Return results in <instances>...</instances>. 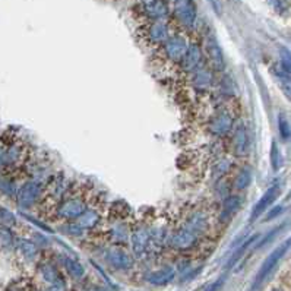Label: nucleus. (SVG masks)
<instances>
[{
  "mask_svg": "<svg viewBox=\"0 0 291 291\" xmlns=\"http://www.w3.org/2000/svg\"><path fill=\"white\" fill-rule=\"evenodd\" d=\"M92 202L94 201L91 199V195L87 190L70 186L67 195L56 206V211H54L56 218L62 221H69V223L76 221Z\"/></svg>",
  "mask_w": 291,
  "mask_h": 291,
  "instance_id": "obj_1",
  "label": "nucleus"
},
{
  "mask_svg": "<svg viewBox=\"0 0 291 291\" xmlns=\"http://www.w3.org/2000/svg\"><path fill=\"white\" fill-rule=\"evenodd\" d=\"M291 247V237L290 239H287L286 242H283L280 246H277L269 255H268V258L264 261V264L261 265V268H259V271H258V274H256V277H255V280H253V284H252V287H250V291H256L259 290V287L268 280V277L274 272V269L277 268V265L280 264V261L284 258V255L290 250Z\"/></svg>",
  "mask_w": 291,
  "mask_h": 291,
  "instance_id": "obj_2",
  "label": "nucleus"
},
{
  "mask_svg": "<svg viewBox=\"0 0 291 291\" xmlns=\"http://www.w3.org/2000/svg\"><path fill=\"white\" fill-rule=\"evenodd\" d=\"M43 195H44V192H43L41 183L38 180H29L19 187V190L16 193V202H18L19 208L28 209V208L34 206Z\"/></svg>",
  "mask_w": 291,
  "mask_h": 291,
  "instance_id": "obj_3",
  "label": "nucleus"
},
{
  "mask_svg": "<svg viewBox=\"0 0 291 291\" xmlns=\"http://www.w3.org/2000/svg\"><path fill=\"white\" fill-rule=\"evenodd\" d=\"M234 117L228 110H220L217 112L211 120H209V132L218 138H224L227 135H230L234 129Z\"/></svg>",
  "mask_w": 291,
  "mask_h": 291,
  "instance_id": "obj_4",
  "label": "nucleus"
},
{
  "mask_svg": "<svg viewBox=\"0 0 291 291\" xmlns=\"http://www.w3.org/2000/svg\"><path fill=\"white\" fill-rule=\"evenodd\" d=\"M199 236L196 233H193L192 230H189L187 227L181 225L179 230H176L173 233V236L170 237V245L173 249L180 250V252H186L190 250L193 247L198 246L199 243Z\"/></svg>",
  "mask_w": 291,
  "mask_h": 291,
  "instance_id": "obj_5",
  "label": "nucleus"
},
{
  "mask_svg": "<svg viewBox=\"0 0 291 291\" xmlns=\"http://www.w3.org/2000/svg\"><path fill=\"white\" fill-rule=\"evenodd\" d=\"M174 15L183 26L192 28L198 18V9H196L195 1L193 0H176Z\"/></svg>",
  "mask_w": 291,
  "mask_h": 291,
  "instance_id": "obj_6",
  "label": "nucleus"
},
{
  "mask_svg": "<svg viewBox=\"0 0 291 291\" xmlns=\"http://www.w3.org/2000/svg\"><path fill=\"white\" fill-rule=\"evenodd\" d=\"M211 215L203 211V209H196L193 212H190L187 215V218L184 220V227H187L189 230H192L193 233H196L199 237L206 234L211 228Z\"/></svg>",
  "mask_w": 291,
  "mask_h": 291,
  "instance_id": "obj_7",
  "label": "nucleus"
},
{
  "mask_svg": "<svg viewBox=\"0 0 291 291\" xmlns=\"http://www.w3.org/2000/svg\"><path fill=\"white\" fill-rule=\"evenodd\" d=\"M189 48V43L181 35H171L164 44V54L173 63H180Z\"/></svg>",
  "mask_w": 291,
  "mask_h": 291,
  "instance_id": "obj_8",
  "label": "nucleus"
},
{
  "mask_svg": "<svg viewBox=\"0 0 291 291\" xmlns=\"http://www.w3.org/2000/svg\"><path fill=\"white\" fill-rule=\"evenodd\" d=\"M190 85L195 91L206 92L214 87V70L209 66H199L190 73Z\"/></svg>",
  "mask_w": 291,
  "mask_h": 291,
  "instance_id": "obj_9",
  "label": "nucleus"
},
{
  "mask_svg": "<svg viewBox=\"0 0 291 291\" xmlns=\"http://www.w3.org/2000/svg\"><path fill=\"white\" fill-rule=\"evenodd\" d=\"M205 53L209 62V67L212 70L221 72L225 66V60H224V53L220 47V44L217 43V40L209 35L205 40Z\"/></svg>",
  "mask_w": 291,
  "mask_h": 291,
  "instance_id": "obj_10",
  "label": "nucleus"
},
{
  "mask_svg": "<svg viewBox=\"0 0 291 291\" xmlns=\"http://www.w3.org/2000/svg\"><path fill=\"white\" fill-rule=\"evenodd\" d=\"M202 59H203V50L201 48V45L198 43H190L189 48H187L183 60L179 63V66L184 73L190 75L193 70H196L202 65Z\"/></svg>",
  "mask_w": 291,
  "mask_h": 291,
  "instance_id": "obj_11",
  "label": "nucleus"
},
{
  "mask_svg": "<svg viewBox=\"0 0 291 291\" xmlns=\"http://www.w3.org/2000/svg\"><path fill=\"white\" fill-rule=\"evenodd\" d=\"M131 245H132V252L136 258L145 256L146 250L151 245V231L146 227L134 228L131 234Z\"/></svg>",
  "mask_w": 291,
  "mask_h": 291,
  "instance_id": "obj_12",
  "label": "nucleus"
},
{
  "mask_svg": "<svg viewBox=\"0 0 291 291\" xmlns=\"http://www.w3.org/2000/svg\"><path fill=\"white\" fill-rule=\"evenodd\" d=\"M103 221V212L100 209V205H95L94 202L85 209V212L75 221V224L81 230H92Z\"/></svg>",
  "mask_w": 291,
  "mask_h": 291,
  "instance_id": "obj_13",
  "label": "nucleus"
},
{
  "mask_svg": "<svg viewBox=\"0 0 291 291\" xmlns=\"http://www.w3.org/2000/svg\"><path fill=\"white\" fill-rule=\"evenodd\" d=\"M170 37H171L170 28L162 21H155L146 29V40H148V43H151L154 45H164Z\"/></svg>",
  "mask_w": 291,
  "mask_h": 291,
  "instance_id": "obj_14",
  "label": "nucleus"
},
{
  "mask_svg": "<svg viewBox=\"0 0 291 291\" xmlns=\"http://www.w3.org/2000/svg\"><path fill=\"white\" fill-rule=\"evenodd\" d=\"M278 195H280V186H278V184L271 186V187L262 195V198L256 202V205L253 206L252 214H250V221H252V223L256 221V220H258V218L275 202V199L278 198Z\"/></svg>",
  "mask_w": 291,
  "mask_h": 291,
  "instance_id": "obj_15",
  "label": "nucleus"
},
{
  "mask_svg": "<svg viewBox=\"0 0 291 291\" xmlns=\"http://www.w3.org/2000/svg\"><path fill=\"white\" fill-rule=\"evenodd\" d=\"M106 258H107V262L113 268L120 269V271H126V269H131L134 267L132 256L128 252H125L123 249H120V247H112V249H109Z\"/></svg>",
  "mask_w": 291,
  "mask_h": 291,
  "instance_id": "obj_16",
  "label": "nucleus"
},
{
  "mask_svg": "<svg viewBox=\"0 0 291 291\" xmlns=\"http://www.w3.org/2000/svg\"><path fill=\"white\" fill-rule=\"evenodd\" d=\"M233 148L237 157H246L249 152V134L243 123L234 125L233 129Z\"/></svg>",
  "mask_w": 291,
  "mask_h": 291,
  "instance_id": "obj_17",
  "label": "nucleus"
},
{
  "mask_svg": "<svg viewBox=\"0 0 291 291\" xmlns=\"http://www.w3.org/2000/svg\"><path fill=\"white\" fill-rule=\"evenodd\" d=\"M176 277V269L173 267H164L161 269L152 271L145 277V280L151 286H157V287H162L170 284Z\"/></svg>",
  "mask_w": 291,
  "mask_h": 291,
  "instance_id": "obj_18",
  "label": "nucleus"
},
{
  "mask_svg": "<svg viewBox=\"0 0 291 291\" xmlns=\"http://www.w3.org/2000/svg\"><path fill=\"white\" fill-rule=\"evenodd\" d=\"M242 206V198L239 195H231V196H227L223 202V209H221V214L218 215V220L220 223H228L234 214H237V211L240 209Z\"/></svg>",
  "mask_w": 291,
  "mask_h": 291,
  "instance_id": "obj_19",
  "label": "nucleus"
},
{
  "mask_svg": "<svg viewBox=\"0 0 291 291\" xmlns=\"http://www.w3.org/2000/svg\"><path fill=\"white\" fill-rule=\"evenodd\" d=\"M146 15L154 21H162L168 15V6L165 0H149L145 4Z\"/></svg>",
  "mask_w": 291,
  "mask_h": 291,
  "instance_id": "obj_20",
  "label": "nucleus"
},
{
  "mask_svg": "<svg viewBox=\"0 0 291 291\" xmlns=\"http://www.w3.org/2000/svg\"><path fill=\"white\" fill-rule=\"evenodd\" d=\"M252 179H253V173H252V168L250 167H243L237 171L236 177H234V183H233V187L237 190V192H243L246 190L250 183H252Z\"/></svg>",
  "mask_w": 291,
  "mask_h": 291,
  "instance_id": "obj_21",
  "label": "nucleus"
},
{
  "mask_svg": "<svg viewBox=\"0 0 291 291\" xmlns=\"http://www.w3.org/2000/svg\"><path fill=\"white\" fill-rule=\"evenodd\" d=\"M23 148L21 145H10L4 148L3 154V165H15L22 161Z\"/></svg>",
  "mask_w": 291,
  "mask_h": 291,
  "instance_id": "obj_22",
  "label": "nucleus"
},
{
  "mask_svg": "<svg viewBox=\"0 0 291 291\" xmlns=\"http://www.w3.org/2000/svg\"><path fill=\"white\" fill-rule=\"evenodd\" d=\"M16 247H18V250H19V253H21L26 261H34V259L38 256V246H37L34 242H31V240H26V239L18 240Z\"/></svg>",
  "mask_w": 291,
  "mask_h": 291,
  "instance_id": "obj_23",
  "label": "nucleus"
},
{
  "mask_svg": "<svg viewBox=\"0 0 291 291\" xmlns=\"http://www.w3.org/2000/svg\"><path fill=\"white\" fill-rule=\"evenodd\" d=\"M272 72H274V76H275L283 94L291 101V75H289L287 72H284L280 66L275 67Z\"/></svg>",
  "mask_w": 291,
  "mask_h": 291,
  "instance_id": "obj_24",
  "label": "nucleus"
},
{
  "mask_svg": "<svg viewBox=\"0 0 291 291\" xmlns=\"http://www.w3.org/2000/svg\"><path fill=\"white\" fill-rule=\"evenodd\" d=\"M63 265L66 268V271L69 272V275L75 280H81L85 275V269L84 267L73 258H65L63 259Z\"/></svg>",
  "mask_w": 291,
  "mask_h": 291,
  "instance_id": "obj_25",
  "label": "nucleus"
},
{
  "mask_svg": "<svg viewBox=\"0 0 291 291\" xmlns=\"http://www.w3.org/2000/svg\"><path fill=\"white\" fill-rule=\"evenodd\" d=\"M38 269H40V274H41L43 280H44L45 283H48V284H53V283H56L57 280H60L59 271H57L56 267L51 265V264H41Z\"/></svg>",
  "mask_w": 291,
  "mask_h": 291,
  "instance_id": "obj_26",
  "label": "nucleus"
},
{
  "mask_svg": "<svg viewBox=\"0 0 291 291\" xmlns=\"http://www.w3.org/2000/svg\"><path fill=\"white\" fill-rule=\"evenodd\" d=\"M256 239H258V236H252V237H249L247 240H245V243H243V245H242V246H240V247L233 253V256L230 258V261H228V267H233V265H234V264H236V262H237V261H239V259L246 253V250H247V249L255 243V240H256Z\"/></svg>",
  "mask_w": 291,
  "mask_h": 291,
  "instance_id": "obj_27",
  "label": "nucleus"
},
{
  "mask_svg": "<svg viewBox=\"0 0 291 291\" xmlns=\"http://www.w3.org/2000/svg\"><path fill=\"white\" fill-rule=\"evenodd\" d=\"M15 245V237L12 234V231L9 230V227L0 224V247L3 249H10Z\"/></svg>",
  "mask_w": 291,
  "mask_h": 291,
  "instance_id": "obj_28",
  "label": "nucleus"
},
{
  "mask_svg": "<svg viewBox=\"0 0 291 291\" xmlns=\"http://www.w3.org/2000/svg\"><path fill=\"white\" fill-rule=\"evenodd\" d=\"M233 167V161L230 158H221L215 162L214 165V173L217 177H223L224 174H227Z\"/></svg>",
  "mask_w": 291,
  "mask_h": 291,
  "instance_id": "obj_29",
  "label": "nucleus"
},
{
  "mask_svg": "<svg viewBox=\"0 0 291 291\" xmlns=\"http://www.w3.org/2000/svg\"><path fill=\"white\" fill-rule=\"evenodd\" d=\"M280 67L291 75V51L286 47L280 48Z\"/></svg>",
  "mask_w": 291,
  "mask_h": 291,
  "instance_id": "obj_30",
  "label": "nucleus"
},
{
  "mask_svg": "<svg viewBox=\"0 0 291 291\" xmlns=\"http://www.w3.org/2000/svg\"><path fill=\"white\" fill-rule=\"evenodd\" d=\"M281 162H283V157L280 154V148L277 145V142L274 141L272 146H271V165H272V170L278 171L280 167H281Z\"/></svg>",
  "mask_w": 291,
  "mask_h": 291,
  "instance_id": "obj_31",
  "label": "nucleus"
},
{
  "mask_svg": "<svg viewBox=\"0 0 291 291\" xmlns=\"http://www.w3.org/2000/svg\"><path fill=\"white\" fill-rule=\"evenodd\" d=\"M15 223H16V217L13 215V212L0 206V224H3L6 227H12V225H15Z\"/></svg>",
  "mask_w": 291,
  "mask_h": 291,
  "instance_id": "obj_32",
  "label": "nucleus"
},
{
  "mask_svg": "<svg viewBox=\"0 0 291 291\" xmlns=\"http://www.w3.org/2000/svg\"><path fill=\"white\" fill-rule=\"evenodd\" d=\"M278 129H280V135H281L283 139H290L291 128L289 122H287V119L283 114H280V117H278Z\"/></svg>",
  "mask_w": 291,
  "mask_h": 291,
  "instance_id": "obj_33",
  "label": "nucleus"
},
{
  "mask_svg": "<svg viewBox=\"0 0 291 291\" xmlns=\"http://www.w3.org/2000/svg\"><path fill=\"white\" fill-rule=\"evenodd\" d=\"M112 234H113V239H114V242H116V243H122V242H125V240L128 239V236H129V233H128V230H126L125 227L114 228V230L112 231Z\"/></svg>",
  "mask_w": 291,
  "mask_h": 291,
  "instance_id": "obj_34",
  "label": "nucleus"
},
{
  "mask_svg": "<svg viewBox=\"0 0 291 291\" xmlns=\"http://www.w3.org/2000/svg\"><path fill=\"white\" fill-rule=\"evenodd\" d=\"M221 85H223V92H225V94H234V84H233V81H231L230 76L223 78Z\"/></svg>",
  "mask_w": 291,
  "mask_h": 291,
  "instance_id": "obj_35",
  "label": "nucleus"
},
{
  "mask_svg": "<svg viewBox=\"0 0 291 291\" xmlns=\"http://www.w3.org/2000/svg\"><path fill=\"white\" fill-rule=\"evenodd\" d=\"M225 283V277L223 275V277H220L218 280H215L214 283H211L206 289L203 291H218L221 287H223V284Z\"/></svg>",
  "mask_w": 291,
  "mask_h": 291,
  "instance_id": "obj_36",
  "label": "nucleus"
},
{
  "mask_svg": "<svg viewBox=\"0 0 291 291\" xmlns=\"http://www.w3.org/2000/svg\"><path fill=\"white\" fill-rule=\"evenodd\" d=\"M48 291H66V284H65V281L60 278V280H57L56 283L50 284Z\"/></svg>",
  "mask_w": 291,
  "mask_h": 291,
  "instance_id": "obj_37",
  "label": "nucleus"
},
{
  "mask_svg": "<svg viewBox=\"0 0 291 291\" xmlns=\"http://www.w3.org/2000/svg\"><path fill=\"white\" fill-rule=\"evenodd\" d=\"M281 211H283V208H280V206H278L277 209H274L272 212H269V215H268V220H271V218H274V217H277V215H278V214H280Z\"/></svg>",
  "mask_w": 291,
  "mask_h": 291,
  "instance_id": "obj_38",
  "label": "nucleus"
},
{
  "mask_svg": "<svg viewBox=\"0 0 291 291\" xmlns=\"http://www.w3.org/2000/svg\"><path fill=\"white\" fill-rule=\"evenodd\" d=\"M208 1H209V4L215 9V12L220 13V4H218V1H217V0H208Z\"/></svg>",
  "mask_w": 291,
  "mask_h": 291,
  "instance_id": "obj_39",
  "label": "nucleus"
},
{
  "mask_svg": "<svg viewBox=\"0 0 291 291\" xmlns=\"http://www.w3.org/2000/svg\"><path fill=\"white\" fill-rule=\"evenodd\" d=\"M9 291H26V289H23V287H18V284H13V286L9 289Z\"/></svg>",
  "mask_w": 291,
  "mask_h": 291,
  "instance_id": "obj_40",
  "label": "nucleus"
},
{
  "mask_svg": "<svg viewBox=\"0 0 291 291\" xmlns=\"http://www.w3.org/2000/svg\"><path fill=\"white\" fill-rule=\"evenodd\" d=\"M3 154H4V148L0 146V165H3Z\"/></svg>",
  "mask_w": 291,
  "mask_h": 291,
  "instance_id": "obj_41",
  "label": "nucleus"
},
{
  "mask_svg": "<svg viewBox=\"0 0 291 291\" xmlns=\"http://www.w3.org/2000/svg\"><path fill=\"white\" fill-rule=\"evenodd\" d=\"M95 291H109V290H106V289H97Z\"/></svg>",
  "mask_w": 291,
  "mask_h": 291,
  "instance_id": "obj_42",
  "label": "nucleus"
},
{
  "mask_svg": "<svg viewBox=\"0 0 291 291\" xmlns=\"http://www.w3.org/2000/svg\"><path fill=\"white\" fill-rule=\"evenodd\" d=\"M272 291H278V290H272Z\"/></svg>",
  "mask_w": 291,
  "mask_h": 291,
  "instance_id": "obj_43",
  "label": "nucleus"
}]
</instances>
